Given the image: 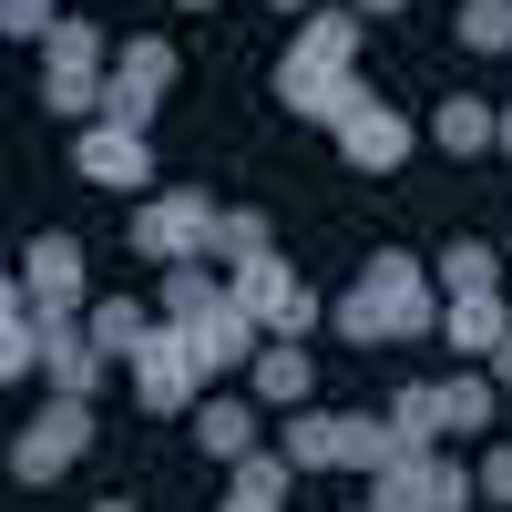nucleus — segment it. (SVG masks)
<instances>
[{
  "label": "nucleus",
  "instance_id": "obj_1",
  "mask_svg": "<svg viewBox=\"0 0 512 512\" xmlns=\"http://www.w3.org/2000/svg\"><path fill=\"white\" fill-rule=\"evenodd\" d=\"M328 318H338V338H359V349H400V338H431L441 328V297H431V267H420V256L379 246L359 267V287L338 297Z\"/></svg>",
  "mask_w": 512,
  "mask_h": 512
},
{
  "label": "nucleus",
  "instance_id": "obj_2",
  "mask_svg": "<svg viewBox=\"0 0 512 512\" xmlns=\"http://www.w3.org/2000/svg\"><path fill=\"white\" fill-rule=\"evenodd\" d=\"M103 82H113V41L93 21H52V41H41V113H62V123L93 113L103 123Z\"/></svg>",
  "mask_w": 512,
  "mask_h": 512
},
{
  "label": "nucleus",
  "instance_id": "obj_3",
  "mask_svg": "<svg viewBox=\"0 0 512 512\" xmlns=\"http://www.w3.org/2000/svg\"><path fill=\"white\" fill-rule=\"evenodd\" d=\"M216 205L205 195H144L134 205V256L144 267H205V256H216Z\"/></svg>",
  "mask_w": 512,
  "mask_h": 512
},
{
  "label": "nucleus",
  "instance_id": "obj_4",
  "mask_svg": "<svg viewBox=\"0 0 512 512\" xmlns=\"http://www.w3.org/2000/svg\"><path fill=\"white\" fill-rule=\"evenodd\" d=\"M82 451H93V400H41L11 431V472L21 482H52V472H72Z\"/></svg>",
  "mask_w": 512,
  "mask_h": 512
},
{
  "label": "nucleus",
  "instance_id": "obj_5",
  "mask_svg": "<svg viewBox=\"0 0 512 512\" xmlns=\"http://www.w3.org/2000/svg\"><path fill=\"white\" fill-rule=\"evenodd\" d=\"M472 492H482V472H461L451 451H410L400 472L369 482V512H461Z\"/></svg>",
  "mask_w": 512,
  "mask_h": 512
},
{
  "label": "nucleus",
  "instance_id": "obj_6",
  "mask_svg": "<svg viewBox=\"0 0 512 512\" xmlns=\"http://www.w3.org/2000/svg\"><path fill=\"white\" fill-rule=\"evenodd\" d=\"M175 93V41H123L113 52V82H103V123H123V134H144L154 123V103Z\"/></svg>",
  "mask_w": 512,
  "mask_h": 512
},
{
  "label": "nucleus",
  "instance_id": "obj_7",
  "mask_svg": "<svg viewBox=\"0 0 512 512\" xmlns=\"http://www.w3.org/2000/svg\"><path fill=\"white\" fill-rule=\"evenodd\" d=\"M226 287H236V308L267 328V338H308V328H318V287L297 277L287 256H267V267H236Z\"/></svg>",
  "mask_w": 512,
  "mask_h": 512
},
{
  "label": "nucleus",
  "instance_id": "obj_8",
  "mask_svg": "<svg viewBox=\"0 0 512 512\" xmlns=\"http://www.w3.org/2000/svg\"><path fill=\"white\" fill-rule=\"evenodd\" d=\"M185 338H195V369H205V379L256 369V349H267V328H256V318L236 308V287H216V297H205V308L185 318Z\"/></svg>",
  "mask_w": 512,
  "mask_h": 512
},
{
  "label": "nucleus",
  "instance_id": "obj_9",
  "mask_svg": "<svg viewBox=\"0 0 512 512\" xmlns=\"http://www.w3.org/2000/svg\"><path fill=\"white\" fill-rule=\"evenodd\" d=\"M195 390H205V369H195V338H185L175 318H164V328L144 338V359H134V400H144V410H185Z\"/></svg>",
  "mask_w": 512,
  "mask_h": 512
},
{
  "label": "nucleus",
  "instance_id": "obj_10",
  "mask_svg": "<svg viewBox=\"0 0 512 512\" xmlns=\"http://www.w3.org/2000/svg\"><path fill=\"white\" fill-rule=\"evenodd\" d=\"M21 297H31V318H82V246L31 236L21 246Z\"/></svg>",
  "mask_w": 512,
  "mask_h": 512
},
{
  "label": "nucleus",
  "instance_id": "obj_11",
  "mask_svg": "<svg viewBox=\"0 0 512 512\" xmlns=\"http://www.w3.org/2000/svg\"><path fill=\"white\" fill-rule=\"evenodd\" d=\"M72 175H82V185H113V195H144V185H154V144L123 134V123H93V134L72 144Z\"/></svg>",
  "mask_w": 512,
  "mask_h": 512
},
{
  "label": "nucleus",
  "instance_id": "obj_12",
  "mask_svg": "<svg viewBox=\"0 0 512 512\" xmlns=\"http://www.w3.org/2000/svg\"><path fill=\"white\" fill-rule=\"evenodd\" d=\"M41 369H52V400H93L113 359L93 349V328H82V318H41Z\"/></svg>",
  "mask_w": 512,
  "mask_h": 512
},
{
  "label": "nucleus",
  "instance_id": "obj_13",
  "mask_svg": "<svg viewBox=\"0 0 512 512\" xmlns=\"http://www.w3.org/2000/svg\"><path fill=\"white\" fill-rule=\"evenodd\" d=\"M277 103H287L297 123H328V134L369 113V93H359L349 72H287V62H277Z\"/></svg>",
  "mask_w": 512,
  "mask_h": 512
},
{
  "label": "nucleus",
  "instance_id": "obj_14",
  "mask_svg": "<svg viewBox=\"0 0 512 512\" xmlns=\"http://www.w3.org/2000/svg\"><path fill=\"white\" fill-rule=\"evenodd\" d=\"M410 144H420V123L390 113V103H369L359 123H338V154H349L359 175H390V164H410Z\"/></svg>",
  "mask_w": 512,
  "mask_h": 512
},
{
  "label": "nucleus",
  "instance_id": "obj_15",
  "mask_svg": "<svg viewBox=\"0 0 512 512\" xmlns=\"http://www.w3.org/2000/svg\"><path fill=\"white\" fill-rule=\"evenodd\" d=\"M349 431H359L349 410H287V431H277V451L297 461V472H349Z\"/></svg>",
  "mask_w": 512,
  "mask_h": 512
},
{
  "label": "nucleus",
  "instance_id": "obj_16",
  "mask_svg": "<svg viewBox=\"0 0 512 512\" xmlns=\"http://www.w3.org/2000/svg\"><path fill=\"white\" fill-rule=\"evenodd\" d=\"M359 62V11H308L287 41V72H349Z\"/></svg>",
  "mask_w": 512,
  "mask_h": 512
},
{
  "label": "nucleus",
  "instance_id": "obj_17",
  "mask_svg": "<svg viewBox=\"0 0 512 512\" xmlns=\"http://www.w3.org/2000/svg\"><path fill=\"white\" fill-rule=\"evenodd\" d=\"M82 328H93V349H103L113 369H134V359H144V338L164 328V308H134V297H93V308H82Z\"/></svg>",
  "mask_w": 512,
  "mask_h": 512
},
{
  "label": "nucleus",
  "instance_id": "obj_18",
  "mask_svg": "<svg viewBox=\"0 0 512 512\" xmlns=\"http://www.w3.org/2000/svg\"><path fill=\"white\" fill-rule=\"evenodd\" d=\"M246 379H256V400H267V410H308V390H318V369H308V349H297V338H267Z\"/></svg>",
  "mask_w": 512,
  "mask_h": 512
},
{
  "label": "nucleus",
  "instance_id": "obj_19",
  "mask_svg": "<svg viewBox=\"0 0 512 512\" xmlns=\"http://www.w3.org/2000/svg\"><path fill=\"white\" fill-rule=\"evenodd\" d=\"M492 134H502V103H482V93H451L441 113H431V144L461 164V154H492Z\"/></svg>",
  "mask_w": 512,
  "mask_h": 512
},
{
  "label": "nucleus",
  "instance_id": "obj_20",
  "mask_svg": "<svg viewBox=\"0 0 512 512\" xmlns=\"http://www.w3.org/2000/svg\"><path fill=\"white\" fill-rule=\"evenodd\" d=\"M441 338H451V349H482V359H502L512 308H502V297H451V308H441Z\"/></svg>",
  "mask_w": 512,
  "mask_h": 512
},
{
  "label": "nucleus",
  "instance_id": "obj_21",
  "mask_svg": "<svg viewBox=\"0 0 512 512\" xmlns=\"http://www.w3.org/2000/svg\"><path fill=\"white\" fill-rule=\"evenodd\" d=\"M502 267H512L502 246H482V236H451V256H441V287H451V297H502Z\"/></svg>",
  "mask_w": 512,
  "mask_h": 512
},
{
  "label": "nucleus",
  "instance_id": "obj_22",
  "mask_svg": "<svg viewBox=\"0 0 512 512\" xmlns=\"http://www.w3.org/2000/svg\"><path fill=\"white\" fill-rule=\"evenodd\" d=\"M195 441H205V461H246L256 451V410L246 400H205L195 410Z\"/></svg>",
  "mask_w": 512,
  "mask_h": 512
},
{
  "label": "nucleus",
  "instance_id": "obj_23",
  "mask_svg": "<svg viewBox=\"0 0 512 512\" xmlns=\"http://www.w3.org/2000/svg\"><path fill=\"white\" fill-rule=\"evenodd\" d=\"M390 420L420 441V451H441V431H451V410H441V379H410V390L390 400Z\"/></svg>",
  "mask_w": 512,
  "mask_h": 512
},
{
  "label": "nucleus",
  "instance_id": "obj_24",
  "mask_svg": "<svg viewBox=\"0 0 512 512\" xmlns=\"http://www.w3.org/2000/svg\"><path fill=\"white\" fill-rule=\"evenodd\" d=\"M267 256H277V236H267V216H246V205H236V216L216 226V267L236 277V267H267Z\"/></svg>",
  "mask_w": 512,
  "mask_h": 512
},
{
  "label": "nucleus",
  "instance_id": "obj_25",
  "mask_svg": "<svg viewBox=\"0 0 512 512\" xmlns=\"http://www.w3.org/2000/svg\"><path fill=\"white\" fill-rule=\"evenodd\" d=\"M451 31L472 41V52H512V0H461Z\"/></svg>",
  "mask_w": 512,
  "mask_h": 512
},
{
  "label": "nucleus",
  "instance_id": "obj_26",
  "mask_svg": "<svg viewBox=\"0 0 512 512\" xmlns=\"http://www.w3.org/2000/svg\"><path fill=\"white\" fill-rule=\"evenodd\" d=\"M287 482H297L287 451H246V461H236V502H287Z\"/></svg>",
  "mask_w": 512,
  "mask_h": 512
},
{
  "label": "nucleus",
  "instance_id": "obj_27",
  "mask_svg": "<svg viewBox=\"0 0 512 512\" xmlns=\"http://www.w3.org/2000/svg\"><path fill=\"white\" fill-rule=\"evenodd\" d=\"M216 287H226V277H205V267H164V297H154V308H164V318L185 328V318H195V308H205Z\"/></svg>",
  "mask_w": 512,
  "mask_h": 512
},
{
  "label": "nucleus",
  "instance_id": "obj_28",
  "mask_svg": "<svg viewBox=\"0 0 512 512\" xmlns=\"http://www.w3.org/2000/svg\"><path fill=\"white\" fill-rule=\"evenodd\" d=\"M0 31L11 41H52V0H0Z\"/></svg>",
  "mask_w": 512,
  "mask_h": 512
},
{
  "label": "nucleus",
  "instance_id": "obj_29",
  "mask_svg": "<svg viewBox=\"0 0 512 512\" xmlns=\"http://www.w3.org/2000/svg\"><path fill=\"white\" fill-rule=\"evenodd\" d=\"M482 492H492V502H502V512H512V441H502V451H492V461H482Z\"/></svg>",
  "mask_w": 512,
  "mask_h": 512
},
{
  "label": "nucleus",
  "instance_id": "obj_30",
  "mask_svg": "<svg viewBox=\"0 0 512 512\" xmlns=\"http://www.w3.org/2000/svg\"><path fill=\"white\" fill-rule=\"evenodd\" d=\"M349 11H359V21H369V11H410V0H349Z\"/></svg>",
  "mask_w": 512,
  "mask_h": 512
},
{
  "label": "nucleus",
  "instance_id": "obj_31",
  "mask_svg": "<svg viewBox=\"0 0 512 512\" xmlns=\"http://www.w3.org/2000/svg\"><path fill=\"white\" fill-rule=\"evenodd\" d=\"M492 379H502V390H512V338H502V359H492Z\"/></svg>",
  "mask_w": 512,
  "mask_h": 512
},
{
  "label": "nucleus",
  "instance_id": "obj_32",
  "mask_svg": "<svg viewBox=\"0 0 512 512\" xmlns=\"http://www.w3.org/2000/svg\"><path fill=\"white\" fill-rule=\"evenodd\" d=\"M492 144H502V154H512V103H502V134H492Z\"/></svg>",
  "mask_w": 512,
  "mask_h": 512
},
{
  "label": "nucleus",
  "instance_id": "obj_33",
  "mask_svg": "<svg viewBox=\"0 0 512 512\" xmlns=\"http://www.w3.org/2000/svg\"><path fill=\"white\" fill-rule=\"evenodd\" d=\"M226 512H277V502H236V492H226Z\"/></svg>",
  "mask_w": 512,
  "mask_h": 512
},
{
  "label": "nucleus",
  "instance_id": "obj_34",
  "mask_svg": "<svg viewBox=\"0 0 512 512\" xmlns=\"http://www.w3.org/2000/svg\"><path fill=\"white\" fill-rule=\"evenodd\" d=\"M93 512H134V502H123V492H113V502H93Z\"/></svg>",
  "mask_w": 512,
  "mask_h": 512
},
{
  "label": "nucleus",
  "instance_id": "obj_35",
  "mask_svg": "<svg viewBox=\"0 0 512 512\" xmlns=\"http://www.w3.org/2000/svg\"><path fill=\"white\" fill-rule=\"evenodd\" d=\"M277 11H318V0H277Z\"/></svg>",
  "mask_w": 512,
  "mask_h": 512
},
{
  "label": "nucleus",
  "instance_id": "obj_36",
  "mask_svg": "<svg viewBox=\"0 0 512 512\" xmlns=\"http://www.w3.org/2000/svg\"><path fill=\"white\" fill-rule=\"evenodd\" d=\"M175 11H216V0H175Z\"/></svg>",
  "mask_w": 512,
  "mask_h": 512
},
{
  "label": "nucleus",
  "instance_id": "obj_37",
  "mask_svg": "<svg viewBox=\"0 0 512 512\" xmlns=\"http://www.w3.org/2000/svg\"><path fill=\"white\" fill-rule=\"evenodd\" d=\"M502 256H512V246H502Z\"/></svg>",
  "mask_w": 512,
  "mask_h": 512
}]
</instances>
